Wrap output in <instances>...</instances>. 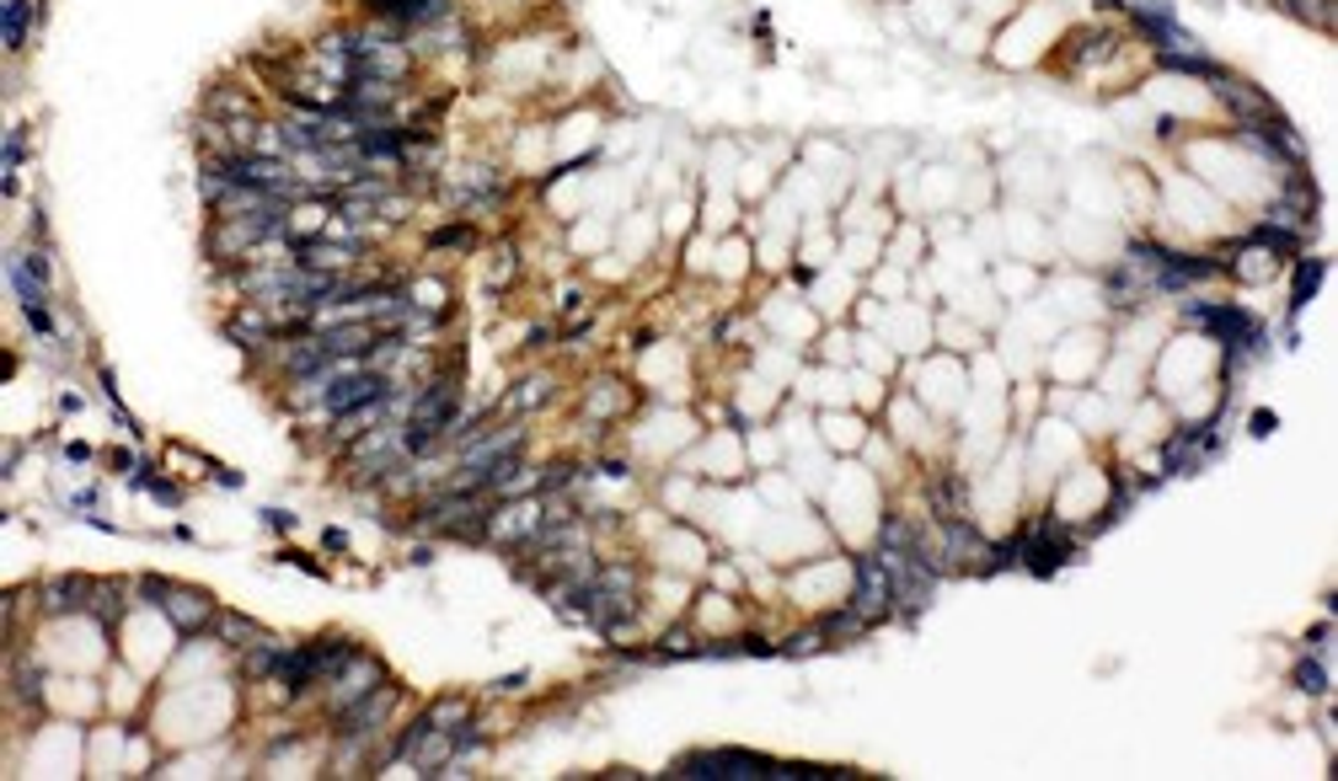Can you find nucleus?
<instances>
[{"mask_svg": "<svg viewBox=\"0 0 1338 781\" xmlns=\"http://www.w3.org/2000/svg\"><path fill=\"white\" fill-rule=\"evenodd\" d=\"M680 781H841L847 771L835 765H803V760H777L756 750H691L669 765Z\"/></svg>", "mask_w": 1338, "mask_h": 781, "instance_id": "nucleus-1", "label": "nucleus"}, {"mask_svg": "<svg viewBox=\"0 0 1338 781\" xmlns=\"http://www.w3.org/2000/svg\"><path fill=\"white\" fill-rule=\"evenodd\" d=\"M1076 551H1082L1076 530H1071L1065 519H1055V514H1038L1034 525H1023V530L1012 536L1017 568L1034 572V578H1055L1065 562H1076Z\"/></svg>", "mask_w": 1338, "mask_h": 781, "instance_id": "nucleus-2", "label": "nucleus"}, {"mask_svg": "<svg viewBox=\"0 0 1338 781\" xmlns=\"http://www.w3.org/2000/svg\"><path fill=\"white\" fill-rule=\"evenodd\" d=\"M1220 455V418H1205V423H1184V428H1173L1167 439H1162V450H1156V477H1199L1210 460Z\"/></svg>", "mask_w": 1338, "mask_h": 781, "instance_id": "nucleus-3", "label": "nucleus"}, {"mask_svg": "<svg viewBox=\"0 0 1338 781\" xmlns=\"http://www.w3.org/2000/svg\"><path fill=\"white\" fill-rule=\"evenodd\" d=\"M847 605L868 627H879L894 616V589H889V568H883L879 551H862L852 557V589H847Z\"/></svg>", "mask_w": 1338, "mask_h": 781, "instance_id": "nucleus-4", "label": "nucleus"}, {"mask_svg": "<svg viewBox=\"0 0 1338 781\" xmlns=\"http://www.w3.org/2000/svg\"><path fill=\"white\" fill-rule=\"evenodd\" d=\"M386 680H392V669H386V663H381V659H375V653H369V648H365V653H359V659L348 663V669L337 674L333 686L322 691V712H327V718H337L343 707H354V701H365V696H369V691H381Z\"/></svg>", "mask_w": 1338, "mask_h": 781, "instance_id": "nucleus-5", "label": "nucleus"}, {"mask_svg": "<svg viewBox=\"0 0 1338 781\" xmlns=\"http://www.w3.org/2000/svg\"><path fill=\"white\" fill-rule=\"evenodd\" d=\"M220 332H225L236 348H246V354H257V359H263V354L278 343V316H274V311H263L257 301H242L231 316H225V322H220Z\"/></svg>", "mask_w": 1338, "mask_h": 781, "instance_id": "nucleus-6", "label": "nucleus"}, {"mask_svg": "<svg viewBox=\"0 0 1338 781\" xmlns=\"http://www.w3.org/2000/svg\"><path fill=\"white\" fill-rule=\"evenodd\" d=\"M92 584H97V578H81V572L43 578V584H38V610H43L49 621H64V616H92Z\"/></svg>", "mask_w": 1338, "mask_h": 781, "instance_id": "nucleus-7", "label": "nucleus"}, {"mask_svg": "<svg viewBox=\"0 0 1338 781\" xmlns=\"http://www.w3.org/2000/svg\"><path fill=\"white\" fill-rule=\"evenodd\" d=\"M43 28V0H0V49L11 60H22L32 32Z\"/></svg>", "mask_w": 1338, "mask_h": 781, "instance_id": "nucleus-8", "label": "nucleus"}, {"mask_svg": "<svg viewBox=\"0 0 1338 781\" xmlns=\"http://www.w3.org/2000/svg\"><path fill=\"white\" fill-rule=\"evenodd\" d=\"M1285 268H1290V316H1301L1322 295V284H1328V257L1322 252H1296Z\"/></svg>", "mask_w": 1338, "mask_h": 781, "instance_id": "nucleus-9", "label": "nucleus"}, {"mask_svg": "<svg viewBox=\"0 0 1338 781\" xmlns=\"http://www.w3.org/2000/svg\"><path fill=\"white\" fill-rule=\"evenodd\" d=\"M284 637H263V642H252V648H242L236 653V674H242L246 686H274V674H278V663H284Z\"/></svg>", "mask_w": 1338, "mask_h": 781, "instance_id": "nucleus-10", "label": "nucleus"}, {"mask_svg": "<svg viewBox=\"0 0 1338 781\" xmlns=\"http://www.w3.org/2000/svg\"><path fill=\"white\" fill-rule=\"evenodd\" d=\"M204 119L236 123V119H263V113H257V97L236 91L231 81H214V87L204 91Z\"/></svg>", "mask_w": 1338, "mask_h": 781, "instance_id": "nucleus-11", "label": "nucleus"}, {"mask_svg": "<svg viewBox=\"0 0 1338 781\" xmlns=\"http://www.w3.org/2000/svg\"><path fill=\"white\" fill-rule=\"evenodd\" d=\"M820 631H824V648H852V642H862L873 627H868V621H862V616H856L847 600H835L820 616Z\"/></svg>", "mask_w": 1338, "mask_h": 781, "instance_id": "nucleus-12", "label": "nucleus"}, {"mask_svg": "<svg viewBox=\"0 0 1338 781\" xmlns=\"http://www.w3.org/2000/svg\"><path fill=\"white\" fill-rule=\"evenodd\" d=\"M551 396H557V381H551L547 369H536V375H525V381H519V386L504 396V407H498V413H504V418H525V413H536V407H541V402H551Z\"/></svg>", "mask_w": 1338, "mask_h": 781, "instance_id": "nucleus-13", "label": "nucleus"}, {"mask_svg": "<svg viewBox=\"0 0 1338 781\" xmlns=\"http://www.w3.org/2000/svg\"><path fill=\"white\" fill-rule=\"evenodd\" d=\"M210 637L220 642V648H231V653H242V648H252V642H263L268 637V627H257L252 616H242V610H220L214 616Z\"/></svg>", "mask_w": 1338, "mask_h": 781, "instance_id": "nucleus-14", "label": "nucleus"}, {"mask_svg": "<svg viewBox=\"0 0 1338 781\" xmlns=\"http://www.w3.org/2000/svg\"><path fill=\"white\" fill-rule=\"evenodd\" d=\"M129 605H134V584H119V578H97L92 584V616L102 627H119Z\"/></svg>", "mask_w": 1338, "mask_h": 781, "instance_id": "nucleus-15", "label": "nucleus"}, {"mask_svg": "<svg viewBox=\"0 0 1338 781\" xmlns=\"http://www.w3.org/2000/svg\"><path fill=\"white\" fill-rule=\"evenodd\" d=\"M424 246L428 252H477V246H483V231L460 214V220H450V225H434V231L424 236Z\"/></svg>", "mask_w": 1338, "mask_h": 781, "instance_id": "nucleus-16", "label": "nucleus"}, {"mask_svg": "<svg viewBox=\"0 0 1338 781\" xmlns=\"http://www.w3.org/2000/svg\"><path fill=\"white\" fill-rule=\"evenodd\" d=\"M1290 686H1296L1301 696H1311V701H1322V696H1328V659L1301 653V659L1290 663Z\"/></svg>", "mask_w": 1338, "mask_h": 781, "instance_id": "nucleus-17", "label": "nucleus"}, {"mask_svg": "<svg viewBox=\"0 0 1338 781\" xmlns=\"http://www.w3.org/2000/svg\"><path fill=\"white\" fill-rule=\"evenodd\" d=\"M1279 11L1307 28H1334V0H1279Z\"/></svg>", "mask_w": 1338, "mask_h": 781, "instance_id": "nucleus-18", "label": "nucleus"}, {"mask_svg": "<svg viewBox=\"0 0 1338 781\" xmlns=\"http://www.w3.org/2000/svg\"><path fill=\"white\" fill-rule=\"evenodd\" d=\"M22 161H28V123H11L6 129V151H0V178L22 172Z\"/></svg>", "mask_w": 1338, "mask_h": 781, "instance_id": "nucleus-19", "label": "nucleus"}, {"mask_svg": "<svg viewBox=\"0 0 1338 781\" xmlns=\"http://www.w3.org/2000/svg\"><path fill=\"white\" fill-rule=\"evenodd\" d=\"M820 648H824L820 621H814V627H798L792 637H782V642H777V653H788V659H809V653H820Z\"/></svg>", "mask_w": 1338, "mask_h": 781, "instance_id": "nucleus-20", "label": "nucleus"}, {"mask_svg": "<svg viewBox=\"0 0 1338 781\" xmlns=\"http://www.w3.org/2000/svg\"><path fill=\"white\" fill-rule=\"evenodd\" d=\"M1328 642H1334V621H1317V627L1301 637V653H1317V659H1328Z\"/></svg>", "mask_w": 1338, "mask_h": 781, "instance_id": "nucleus-21", "label": "nucleus"}, {"mask_svg": "<svg viewBox=\"0 0 1338 781\" xmlns=\"http://www.w3.org/2000/svg\"><path fill=\"white\" fill-rule=\"evenodd\" d=\"M1275 423H1279L1275 407H1253V413H1247V434H1253V439H1269V434H1275Z\"/></svg>", "mask_w": 1338, "mask_h": 781, "instance_id": "nucleus-22", "label": "nucleus"}, {"mask_svg": "<svg viewBox=\"0 0 1338 781\" xmlns=\"http://www.w3.org/2000/svg\"><path fill=\"white\" fill-rule=\"evenodd\" d=\"M263 525H268L274 536H290V530H295V514L290 509H263Z\"/></svg>", "mask_w": 1338, "mask_h": 781, "instance_id": "nucleus-23", "label": "nucleus"}, {"mask_svg": "<svg viewBox=\"0 0 1338 781\" xmlns=\"http://www.w3.org/2000/svg\"><path fill=\"white\" fill-rule=\"evenodd\" d=\"M530 686V674L519 669V674H504V680H493V696H515V691H525Z\"/></svg>", "mask_w": 1338, "mask_h": 781, "instance_id": "nucleus-24", "label": "nucleus"}, {"mask_svg": "<svg viewBox=\"0 0 1338 781\" xmlns=\"http://www.w3.org/2000/svg\"><path fill=\"white\" fill-rule=\"evenodd\" d=\"M210 481H220V487H231V493H236V487H242V471H231V466H210Z\"/></svg>", "mask_w": 1338, "mask_h": 781, "instance_id": "nucleus-25", "label": "nucleus"}, {"mask_svg": "<svg viewBox=\"0 0 1338 781\" xmlns=\"http://www.w3.org/2000/svg\"><path fill=\"white\" fill-rule=\"evenodd\" d=\"M551 343V327H530L525 332V348H547Z\"/></svg>", "mask_w": 1338, "mask_h": 781, "instance_id": "nucleus-26", "label": "nucleus"}, {"mask_svg": "<svg viewBox=\"0 0 1338 781\" xmlns=\"http://www.w3.org/2000/svg\"><path fill=\"white\" fill-rule=\"evenodd\" d=\"M322 546H327V551H348V536H343V530H327V536H322Z\"/></svg>", "mask_w": 1338, "mask_h": 781, "instance_id": "nucleus-27", "label": "nucleus"}, {"mask_svg": "<svg viewBox=\"0 0 1338 781\" xmlns=\"http://www.w3.org/2000/svg\"><path fill=\"white\" fill-rule=\"evenodd\" d=\"M60 413H81V390H64V396H60Z\"/></svg>", "mask_w": 1338, "mask_h": 781, "instance_id": "nucleus-28", "label": "nucleus"}, {"mask_svg": "<svg viewBox=\"0 0 1338 781\" xmlns=\"http://www.w3.org/2000/svg\"><path fill=\"white\" fill-rule=\"evenodd\" d=\"M407 562H413V568H428V562H434V546H418V551H413Z\"/></svg>", "mask_w": 1338, "mask_h": 781, "instance_id": "nucleus-29", "label": "nucleus"}, {"mask_svg": "<svg viewBox=\"0 0 1338 781\" xmlns=\"http://www.w3.org/2000/svg\"><path fill=\"white\" fill-rule=\"evenodd\" d=\"M359 6H365V11H369V6H381V0H359Z\"/></svg>", "mask_w": 1338, "mask_h": 781, "instance_id": "nucleus-30", "label": "nucleus"}]
</instances>
